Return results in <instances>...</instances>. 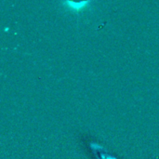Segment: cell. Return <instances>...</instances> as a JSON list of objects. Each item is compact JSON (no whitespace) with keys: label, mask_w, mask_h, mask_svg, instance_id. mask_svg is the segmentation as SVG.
I'll return each instance as SVG.
<instances>
[{"label":"cell","mask_w":159,"mask_h":159,"mask_svg":"<svg viewBox=\"0 0 159 159\" xmlns=\"http://www.w3.org/2000/svg\"><path fill=\"white\" fill-rule=\"evenodd\" d=\"M90 149L93 152V154L95 155V157L98 159H116L114 157L108 155L105 150L103 149V147H102L99 144L96 143H91L90 144Z\"/></svg>","instance_id":"6da1fadb"},{"label":"cell","mask_w":159,"mask_h":159,"mask_svg":"<svg viewBox=\"0 0 159 159\" xmlns=\"http://www.w3.org/2000/svg\"><path fill=\"white\" fill-rule=\"evenodd\" d=\"M65 5H67L73 10H81L88 3L92 0H62Z\"/></svg>","instance_id":"7a4b0ae2"}]
</instances>
